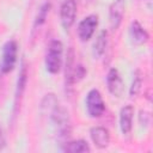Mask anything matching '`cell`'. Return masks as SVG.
I'll return each instance as SVG.
<instances>
[{
    "label": "cell",
    "mask_w": 153,
    "mask_h": 153,
    "mask_svg": "<svg viewBox=\"0 0 153 153\" xmlns=\"http://www.w3.org/2000/svg\"><path fill=\"white\" fill-rule=\"evenodd\" d=\"M50 118L51 122L54 123L55 128H56V133L57 135L62 139V137H67L71 134V120H69V115L68 111L62 108L60 104H57L51 111H50Z\"/></svg>",
    "instance_id": "7a4b0ae2"
},
{
    "label": "cell",
    "mask_w": 153,
    "mask_h": 153,
    "mask_svg": "<svg viewBox=\"0 0 153 153\" xmlns=\"http://www.w3.org/2000/svg\"><path fill=\"white\" fill-rule=\"evenodd\" d=\"M85 103H86L87 114L91 117H94V118L100 117L105 111V103L103 100V97L100 92L96 88H92L91 91H88Z\"/></svg>",
    "instance_id": "3957f363"
},
{
    "label": "cell",
    "mask_w": 153,
    "mask_h": 153,
    "mask_svg": "<svg viewBox=\"0 0 153 153\" xmlns=\"http://www.w3.org/2000/svg\"><path fill=\"white\" fill-rule=\"evenodd\" d=\"M106 45H108V32L105 30H103L98 35L96 42L93 43V54H94V56L96 57H102L103 54L105 53Z\"/></svg>",
    "instance_id": "5bb4252c"
},
{
    "label": "cell",
    "mask_w": 153,
    "mask_h": 153,
    "mask_svg": "<svg viewBox=\"0 0 153 153\" xmlns=\"http://www.w3.org/2000/svg\"><path fill=\"white\" fill-rule=\"evenodd\" d=\"M97 25H98V17L96 14H90L85 17L78 25V36L80 41L81 42L88 41L93 36Z\"/></svg>",
    "instance_id": "5b68a950"
},
{
    "label": "cell",
    "mask_w": 153,
    "mask_h": 153,
    "mask_svg": "<svg viewBox=\"0 0 153 153\" xmlns=\"http://www.w3.org/2000/svg\"><path fill=\"white\" fill-rule=\"evenodd\" d=\"M26 81H27V67L25 65V62H22V67L18 74V79H17V86H16V97H14V115L17 112V108H18V102H20L22 96L25 91V86H26Z\"/></svg>",
    "instance_id": "8fae6325"
},
{
    "label": "cell",
    "mask_w": 153,
    "mask_h": 153,
    "mask_svg": "<svg viewBox=\"0 0 153 153\" xmlns=\"http://www.w3.org/2000/svg\"><path fill=\"white\" fill-rule=\"evenodd\" d=\"M106 85H108L109 92L112 96L120 97L122 94V92H123V81H122V78H121V75H120V73L116 68H111L108 72Z\"/></svg>",
    "instance_id": "52a82bcc"
},
{
    "label": "cell",
    "mask_w": 153,
    "mask_h": 153,
    "mask_svg": "<svg viewBox=\"0 0 153 153\" xmlns=\"http://www.w3.org/2000/svg\"><path fill=\"white\" fill-rule=\"evenodd\" d=\"M61 151L67 153H86L90 152L91 148L85 140H75V141L65 142L63 146L61 147Z\"/></svg>",
    "instance_id": "4fadbf2b"
},
{
    "label": "cell",
    "mask_w": 153,
    "mask_h": 153,
    "mask_svg": "<svg viewBox=\"0 0 153 153\" xmlns=\"http://www.w3.org/2000/svg\"><path fill=\"white\" fill-rule=\"evenodd\" d=\"M124 14V1L123 0H116L115 2H112V5L110 6V11H109V22H110V27L112 30H117L122 18Z\"/></svg>",
    "instance_id": "ba28073f"
},
{
    "label": "cell",
    "mask_w": 153,
    "mask_h": 153,
    "mask_svg": "<svg viewBox=\"0 0 153 153\" xmlns=\"http://www.w3.org/2000/svg\"><path fill=\"white\" fill-rule=\"evenodd\" d=\"M59 104L56 97L53 94V93H49V94H45L44 98L42 99V103H41V110L45 114H50V111Z\"/></svg>",
    "instance_id": "2e32d148"
},
{
    "label": "cell",
    "mask_w": 153,
    "mask_h": 153,
    "mask_svg": "<svg viewBox=\"0 0 153 153\" xmlns=\"http://www.w3.org/2000/svg\"><path fill=\"white\" fill-rule=\"evenodd\" d=\"M129 35H130V38H131V42L134 44H143L148 41L149 36L147 33V31L143 29V26L137 22V20H134L131 24H130V27H129Z\"/></svg>",
    "instance_id": "7c38bea8"
},
{
    "label": "cell",
    "mask_w": 153,
    "mask_h": 153,
    "mask_svg": "<svg viewBox=\"0 0 153 153\" xmlns=\"http://www.w3.org/2000/svg\"><path fill=\"white\" fill-rule=\"evenodd\" d=\"M134 108L131 105H126L120 111V128L123 135H128L133 127Z\"/></svg>",
    "instance_id": "30bf717a"
},
{
    "label": "cell",
    "mask_w": 153,
    "mask_h": 153,
    "mask_svg": "<svg viewBox=\"0 0 153 153\" xmlns=\"http://www.w3.org/2000/svg\"><path fill=\"white\" fill-rule=\"evenodd\" d=\"M90 136H91V140L94 143V146H97L98 148H105L110 142L109 130L104 127H100V126L91 128Z\"/></svg>",
    "instance_id": "9c48e42d"
},
{
    "label": "cell",
    "mask_w": 153,
    "mask_h": 153,
    "mask_svg": "<svg viewBox=\"0 0 153 153\" xmlns=\"http://www.w3.org/2000/svg\"><path fill=\"white\" fill-rule=\"evenodd\" d=\"M5 145H6L5 134H4V130H2V128H1V126H0V151L5 147Z\"/></svg>",
    "instance_id": "ac0fdd59"
},
{
    "label": "cell",
    "mask_w": 153,
    "mask_h": 153,
    "mask_svg": "<svg viewBox=\"0 0 153 153\" xmlns=\"http://www.w3.org/2000/svg\"><path fill=\"white\" fill-rule=\"evenodd\" d=\"M50 6H51L50 2H44V4L39 7L38 12H37V16H36V18H35V22H33V26H32V30H33V31L38 30V29L45 23L47 17H48V13H49V10H50Z\"/></svg>",
    "instance_id": "9a60e30c"
},
{
    "label": "cell",
    "mask_w": 153,
    "mask_h": 153,
    "mask_svg": "<svg viewBox=\"0 0 153 153\" xmlns=\"http://www.w3.org/2000/svg\"><path fill=\"white\" fill-rule=\"evenodd\" d=\"M17 53H18V44L16 41L11 39L7 41L2 48V60L0 69L2 73H10L17 61Z\"/></svg>",
    "instance_id": "277c9868"
},
{
    "label": "cell",
    "mask_w": 153,
    "mask_h": 153,
    "mask_svg": "<svg viewBox=\"0 0 153 153\" xmlns=\"http://www.w3.org/2000/svg\"><path fill=\"white\" fill-rule=\"evenodd\" d=\"M76 17V1L75 0H65L60 7V19L65 29H69Z\"/></svg>",
    "instance_id": "8992f818"
},
{
    "label": "cell",
    "mask_w": 153,
    "mask_h": 153,
    "mask_svg": "<svg viewBox=\"0 0 153 153\" xmlns=\"http://www.w3.org/2000/svg\"><path fill=\"white\" fill-rule=\"evenodd\" d=\"M63 45L61 41L53 39L48 44L45 53V68L50 74H57L62 66Z\"/></svg>",
    "instance_id": "6da1fadb"
},
{
    "label": "cell",
    "mask_w": 153,
    "mask_h": 153,
    "mask_svg": "<svg viewBox=\"0 0 153 153\" xmlns=\"http://www.w3.org/2000/svg\"><path fill=\"white\" fill-rule=\"evenodd\" d=\"M141 86H142V76H141L140 72L136 71L135 74H134V79H133L131 86H130V88H129V94H130L131 97L137 96L139 92H140V90H141Z\"/></svg>",
    "instance_id": "e0dca14e"
}]
</instances>
